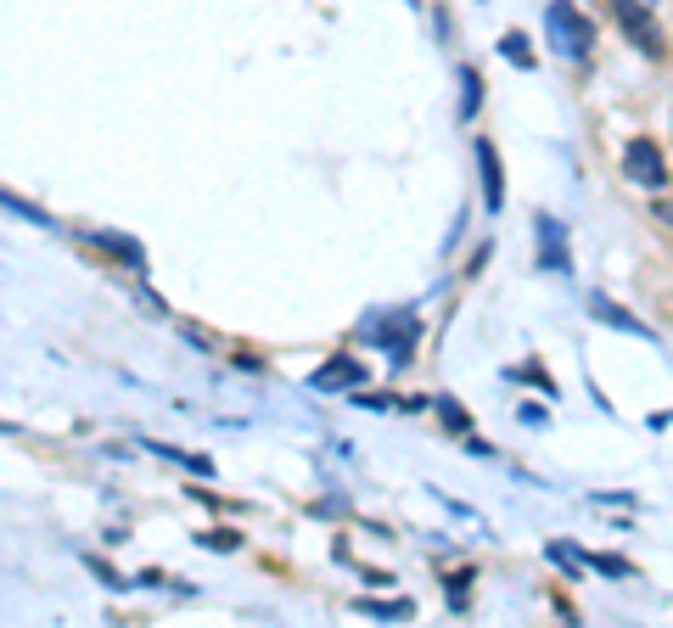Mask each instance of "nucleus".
Returning a JSON list of instances; mask_svg holds the SVG:
<instances>
[{
	"mask_svg": "<svg viewBox=\"0 0 673 628\" xmlns=\"http://www.w3.org/2000/svg\"><path fill=\"white\" fill-rule=\"evenodd\" d=\"M533 230H539V270H567V230L550 214L533 219Z\"/></svg>",
	"mask_w": 673,
	"mask_h": 628,
	"instance_id": "7",
	"label": "nucleus"
},
{
	"mask_svg": "<svg viewBox=\"0 0 673 628\" xmlns=\"http://www.w3.org/2000/svg\"><path fill=\"white\" fill-rule=\"evenodd\" d=\"M545 556H550V561H556V567H561V578H578V567H589V561L578 556L573 544H550Z\"/></svg>",
	"mask_w": 673,
	"mask_h": 628,
	"instance_id": "14",
	"label": "nucleus"
},
{
	"mask_svg": "<svg viewBox=\"0 0 673 628\" xmlns=\"http://www.w3.org/2000/svg\"><path fill=\"white\" fill-rule=\"evenodd\" d=\"M623 174L645 191H662L668 186V157H662V146L651 141V135H634V141L623 146Z\"/></svg>",
	"mask_w": 673,
	"mask_h": 628,
	"instance_id": "3",
	"label": "nucleus"
},
{
	"mask_svg": "<svg viewBox=\"0 0 673 628\" xmlns=\"http://www.w3.org/2000/svg\"><path fill=\"white\" fill-rule=\"evenodd\" d=\"M595 572H606V578H634V561L629 556H584Z\"/></svg>",
	"mask_w": 673,
	"mask_h": 628,
	"instance_id": "15",
	"label": "nucleus"
},
{
	"mask_svg": "<svg viewBox=\"0 0 673 628\" xmlns=\"http://www.w3.org/2000/svg\"><path fill=\"white\" fill-rule=\"evenodd\" d=\"M365 382V365L359 359H326L315 376H309V387H320V393H331V387H359Z\"/></svg>",
	"mask_w": 673,
	"mask_h": 628,
	"instance_id": "8",
	"label": "nucleus"
},
{
	"mask_svg": "<svg viewBox=\"0 0 673 628\" xmlns=\"http://www.w3.org/2000/svg\"><path fill=\"white\" fill-rule=\"evenodd\" d=\"M617 23H623V34L634 40V51H645V57H662V29L651 23V6H634V0H612Z\"/></svg>",
	"mask_w": 673,
	"mask_h": 628,
	"instance_id": "4",
	"label": "nucleus"
},
{
	"mask_svg": "<svg viewBox=\"0 0 673 628\" xmlns=\"http://www.w3.org/2000/svg\"><path fill=\"white\" fill-rule=\"evenodd\" d=\"M634 6H657V0H634Z\"/></svg>",
	"mask_w": 673,
	"mask_h": 628,
	"instance_id": "18",
	"label": "nucleus"
},
{
	"mask_svg": "<svg viewBox=\"0 0 673 628\" xmlns=\"http://www.w3.org/2000/svg\"><path fill=\"white\" fill-rule=\"evenodd\" d=\"M500 57H505V62H516V68H533V45H528V34L511 29V34L500 40Z\"/></svg>",
	"mask_w": 673,
	"mask_h": 628,
	"instance_id": "11",
	"label": "nucleus"
},
{
	"mask_svg": "<svg viewBox=\"0 0 673 628\" xmlns=\"http://www.w3.org/2000/svg\"><path fill=\"white\" fill-rule=\"evenodd\" d=\"M6 214H23V219H29V225H51V219H45V214H40V208H34V202L12 197V191H6Z\"/></svg>",
	"mask_w": 673,
	"mask_h": 628,
	"instance_id": "16",
	"label": "nucleus"
},
{
	"mask_svg": "<svg viewBox=\"0 0 673 628\" xmlns=\"http://www.w3.org/2000/svg\"><path fill=\"white\" fill-rule=\"evenodd\" d=\"M460 85H466V96H460V118L472 124L477 107H483V73H477V68H460Z\"/></svg>",
	"mask_w": 673,
	"mask_h": 628,
	"instance_id": "10",
	"label": "nucleus"
},
{
	"mask_svg": "<svg viewBox=\"0 0 673 628\" xmlns=\"http://www.w3.org/2000/svg\"><path fill=\"white\" fill-rule=\"evenodd\" d=\"M197 544H208V550H236L242 539H236L230 528H214V533H197Z\"/></svg>",
	"mask_w": 673,
	"mask_h": 628,
	"instance_id": "17",
	"label": "nucleus"
},
{
	"mask_svg": "<svg viewBox=\"0 0 673 628\" xmlns=\"http://www.w3.org/2000/svg\"><path fill=\"white\" fill-rule=\"evenodd\" d=\"M90 247H101L107 258H118V264L135 270V275L146 270V247L135 242V236H124V230H90Z\"/></svg>",
	"mask_w": 673,
	"mask_h": 628,
	"instance_id": "6",
	"label": "nucleus"
},
{
	"mask_svg": "<svg viewBox=\"0 0 673 628\" xmlns=\"http://www.w3.org/2000/svg\"><path fill=\"white\" fill-rule=\"evenodd\" d=\"M354 612H371V617H410L416 606H410V600H354Z\"/></svg>",
	"mask_w": 673,
	"mask_h": 628,
	"instance_id": "13",
	"label": "nucleus"
},
{
	"mask_svg": "<svg viewBox=\"0 0 673 628\" xmlns=\"http://www.w3.org/2000/svg\"><path fill=\"white\" fill-rule=\"evenodd\" d=\"M589 314H595V320H601V326L634 331V337H651V326H645V320H634V314L623 309V303H612V298H606V292H595V298H589Z\"/></svg>",
	"mask_w": 673,
	"mask_h": 628,
	"instance_id": "9",
	"label": "nucleus"
},
{
	"mask_svg": "<svg viewBox=\"0 0 673 628\" xmlns=\"http://www.w3.org/2000/svg\"><path fill=\"white\" fill-rule=\"evenodd\" d=\"M472 152H477V169H483V208H488V214H500V208H505V163H500V146L488 141V135H477Z\"/></svg>",
	"mask_w": 673,
	"mask_h": 628,
	"instance_id": "5",
	"label": "nucleus"
},
{
	"mask_svg": "<svg viewBox=\"0 0 673 628\" xmlns=\"http://www.w3.org/2000/svg\"><path fill=\"white\" fill-rule=\"evenodd\" d=\"M416 331H421L416 309H382V314H365V320H359V337H376V343L393 354V365H404V359H410Z\"/></svg>",
	"mask_w": 673,
	"mask_h": 628,
	"instance_id": "2",
	"label": "nucleus"
},
{
	"mask_svg": "<svg viewBox=\"0 0 673 628\" xmlns=\"http://www.w3.org/2000/svg\"><path fill=\"white\" fill-rule=\"evenodd\" d=\"M432 410H438V421H444L449 432H472V421H466V410H460V404L449 399V393H438V399H432Z\"/></svg>",
	"mask_w": 673,
	"mask_h": 628,
	"instance_id": "12",
	"label": "nucleus"
},
{
	"mask_svg": "<svg viewBox=\"0 0 673 628\" xmlns=\"http://www.w3.org/2000/svg\"><path fill=\"white\" fill-rule=\"evenodd\" d=\"M545 34H550V51L561 62H584L589 45H595V23L578 12L573 0H550L545 6Z\"/></svg>",
	"mask_w": 673,
	"mask_h": 628,
	"instance_id": "1",
	"label": "nucleus"
}]
</instances>
